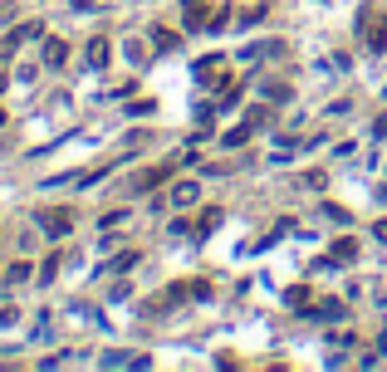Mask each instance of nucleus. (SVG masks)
I'll list each match as a JSON object with an SVG mask.
<instances>
[{
	"mask_svg": "<svg viewBox=\"0 0 387 372\" xmlns=\"http://www.w3.org/2000/svg\"><path fill=\"white\" fill-rule=\"evenodd\" d=\"M39 230H44L49 240H64V235L74 230V211H69V206H54V211H39Z\"/></svg>",
	"mask_w": 387,
	"mask_h": 372,
	"instance_id": "nucleus-1",
	"label": "nucleus"
},
{
	"mask_svg": "<svg viewBox=\"0 0 387 372\" xmlns=\"http://www.w3.org/2000/svg\"><path fill=\"white\" fill-rule=\"evenodd\" d=\"M108 54H113V49H108V39H103V35H94V39L84 44V64H89V69H103V64H108Z\"/></svg>",
	"mask_w": 387,
	"mask_h": 372,
	"instance_id": "nucleus-2",
	"label": "nucleus"
},
{
	"mask_svg": "<svg viewBox=\"0 0 387 372\" xmlns=\"http://www.w3.org/2000/svg\"><path fill=\"white\" fill-rule=\"evenodd\" d=\"M255 128H260V123H255V118H245V123H240V128H231L221 142H226V147H245V142L255 137Z\"/></svg>",
	"mask_w": 387,
	"mask_h": 372,
	"instance_id": "nucleus-3",
	"label": "nucleus"
},
{
	"mask_svg": "<svg viewBox=\"0 0 387 372\" xmlns=\"http://www.w3.org/2000/svg\"><path fill=\"white\" fill-rule=\"evenodd\" d=\"M64 59H69V44H64V39H44V64H49V69H59Z\"/></svg>",
	"mask_w": 387,
	"mask_h": 372,
	"instance_id": "nucleus-4",
	"label": "nucleus"
},
{
	"mask_svg": "<svg viewBox=\"0 0 387 372\" xmlns=\"http://www.w3.org/2000/svg\"><path fill=\"white\" fill-rule=\"evenodd\" d=\"M309 314H314V318H319V323H338V318H343V314H348V309H343V304H338V299H328V304H319V309H309Z\"/></svg>",
	"mask_w": 387,
	"mask_h": 372,
	"instance_id": "nucleus-5",
	"label": "nucleus"
},
{
	"mask_svg": "<svg viewBox=\"0 0 387 372\" xmlns=\"http://www.w3.org/2000/svg\"><path fill=\"white\" fill-rule=\"evenodd\" d=\"M196 191H201L196 182H177V186H172V206H192V201H196Z\"/></svg>",
	"mask_w": 387,
	"mask_h": 372,
	"instance_id": "nucleus-6",
	"label": "nucleus"
},
{
	"mask_svg": "<svg viewBox=\"0 0 387 372\" xmlns=\"http://www.w3.org/2000/svg\"><path fill=\"white\" fill-rule=\"evenodd\" d=\"M182 20H187V30H196V25L206 20V0H187V10H182Z\"/></svg>",
	"mask_w": 387,
	"mask_h": 372,
	"instance_id": "nucleus-7",
	"label": "nucleus"
},
{
	"mask_svg": "<svg viewBox=\"0 0 387 372\" xmlns=\"http://www.w3.org/2000/svg\"><path fill=\"white\" fill-rule=\"evenodd\" d=\"M368 44H373V49H387V25L383 20H368Z\"/></svg>",
	"mask_w": 387,
	"mask_h": 372,
	"instance_id": "nucleus-8",
	"label": "nucleus"
},
{
	"mask_svg": "<svg viewBox=\"0 0 387 372\" xmlns=\"http://www.w3.org/2000/svg\"><path fill=\"white\" fill-rule=\"evenodd\" d=\"M333 260H358V245L343 235V240H333Z\"/></svg>",
	"mask_w": 387,
	"mask_h": 372,
	"instance_id": "nucleus-9",
	"label": "nucleus"
},
{
	"mask_svg": "<svg viewBox=\"0 0 387 372\" xmlns=\"http://www.w3.org/2000/svg\"><path fill=\"white\" fill-rule=\"evenodd\" d=\"M152 44L167 54V49H177V35H172V30H152Z\"/></svg>",
	"mask_w": 387,
	"mask_h": 372,
	"instance_id": "nucleus-10",
	"label": "nucleus"
},
{
	"mask_svg": "<svg viewBox=\"0 0 387 372\" xmlns=\"http://www.w3.org/2000/svg\"><path fill=\"white\" fill-rule=\"evenodd\" d=\"M30 270H35V265H25V260H20V265H10L5 284H25V279H30Z\"/></svg>",
	"mask_w": 387,
	"mask_h": 372,
	"instance_id": "nucleus-11",
	"label": "nucleus"
},
{
	"mask_svg": "<svg viewBox=\"0 0 387 372\" xmlns=\"http://www.w3.org/2000/svg\"><path fill=\"white\" fill-rule=\"evenodd\" d=\"M216 225H221V211H206V216H201V230H196V235H206V230H216Z\"/></svg>",
	"mask_w": 387,
	"mask_h": 372,
	"instance_id": "nucleus-12",
	"label": "nucleus"
},
{
	"mask_svg": "<svg viewBox=\"0 0 387 372\" xmlns=\"http://www.w3.org/2000/svg\"><path fill=\"white\" fill-rule=\"evenodd\" d=\"M128 265H137V250H128V255H118V260H113L108 270H128Z\"/></svg>",
	"mask_w": 387,
	"mask_h": 372,
	"instance_id": "nucleus-13",
	"label": "nucleus"
},
{
	"mask_svg": "<svg viewBox=\"0 0 387 372\" xmlns=\"http://www.w3.org/2000/svg\"><path fill=\"white\" fill-rule=\"evenodd\" d=\"M373 230H378V240H383V245H387V221H378V225H373Z\"/></svg>",
	"mask_w": 387,
	"mask_h": 372,
	"instance_id": "nucleus-14",
	"label": "nucleus"
},
{
	"mask_svg": "<svg viewBox=\"0 0 387 372\" xmlns=\"http://www.w3.org/2000/svg\"><path fill=\"white\" fill-rule=\"evenodd\" d=\"M89 5H94V0H74V10H89Z\"/></svg>",
	"mask_w": 387,
	"mask_h": 372,
	"instance_id": "nucleus-15",
	"label": "nucleus"
},
{
	"mask_svg": "<svg viewBox=\"0 0 387 372\" xmlns=\"http://www.w3.org/2000/svg\"><path fill=\"white\" fill-rule=\"evenodd\" d=\"M0 93H5V74H0Z\"/></svg>",
	"mask_w": 387,
	"mask_h": 372,
	"instance_id": "nucleus-16",
	"label": "nucleus"
},
{
	"mask_svg": "<svg viewBox=\"0 0 387 372\" xmlns=\"http://www.w3.org/2000/svg\"><path fill=\"white\" fill-rule=\"evenodd\" d=\"M0 123H5V113H0Z\"/></svg>",
	"mask_w": 387,
	"mask_h": 372,
	"instance_id": "nucleus-17",
	"label": "nucleus"
}]
</instances>
